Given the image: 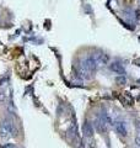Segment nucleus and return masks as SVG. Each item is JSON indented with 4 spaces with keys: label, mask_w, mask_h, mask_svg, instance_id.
I'll list each match as a JSON object with an SVG mask.
<instances>
[{
    "label": "nucleus",
    "mask_w": 140,
    "mask_h": 148,
    "mask_svg": "<svg viewBox=\"0 0 140 148\" xmlns=\"http://www.w3.org/2000/svg\"><path fill=\"white\" fill-rule=\"evenodd\" d=\"M93 56H95L96 62H97V64H99V67L106 66V64H108V62H109V57L106 53H99V54H93Z\"/></svg>",
    "instance_id": "423d86ee"
},
{
    "label": "nucleus",
    "mask_w": 140,
    "mask_h": 148,
    "mask_svg": "<svg viewBox=\"0 0 140 148\" xmlns=\"http://www.w3.org/2000/svg\"><path fill=\"white\" fill-rule=\"evenodd\" d=\"M112 127L114 128V131L117 132V135H119L120 137H127L129 133V127H128V122L125 121L122 117H114L113 119V123Z\"/></svg>",
    "instance_id": "7ed1b4c3"
},
{
    "label": "nucleus",
    "mask_w": 140,
    "mask_h": 148,
    "mask_svg": "<svg viewBox=\"0 0 140 148\" xmlns=\"http://www.w3.org/2000/svg\"><path fill=\"white\" fill-rule=\"evenodd\" d=\"M135 146L140 148V120L135 121Z\"/></svg>",
    "instance_id": "0eeeda50"
},
{
    "label": "nucleus",
    "mask_w": 140,
    "mask_h": 148,
    "mask_svg": "<svg viewBox=\"0 0 140 148\" xmlns=\"http://www.w3.org/2000/svg\"><path fill=\"white\" fill-rule=\"evenodd\" d=\"M109 71L113 72L114 74H118V75H125V68L123 67L122 63L119 62H112L108 64Z\"/></svg>",
    "instance_id": "20e7f679"
},
{
    "label": "nucleus",
    "mask_w": 140,
    "mask_h": 148,
    "mask_svg": "<svg viewBox=\"0 0 140 148\" xmlns=\"http://www.w3.org/2000/svg\"><path fill=\"white\" fill-rule=\"evenodd\" d=\"M16 125L12 120H4L0 125V137L3 140H10V138L16 136Z\"/></svg>",
    "instance_id": "f257e3e1"
},
{
    "label": "nucleus",
    "mask_w": 140,
    "mask_h": 148,
    "mask_svg": "<svg viewBox=\"0 0 140 148\" xmlns=\"http://www.w3.org/2000/svg\"><path fill=\"white\" fill-rule=\"evenodd\" d=\"M82 133L85 140H90V138H93V125L90 123L88 121H86L82 125Z\"/></svg>",
    "instance_id": "39448f33"
},
{
    "label": "nucleus",
    "mask_w": 140,
    "mask_h": 148,
    "mask_svg": "<svg viewBox=\"0 0 140 148\" xmlns=\"http://www.w3.org/2000/svg\"><path fill=\"white\" fill-rule=\"evenodd\" d=\"M1 148H21V147L15 145V143H4L1 146Z\"/></svg>",
    "instance_id": "6e6552de"
},
{
    "label": "nucleus",
    "mask_w": 140,
    "mask_h": 148,
    "mask_svg": "<svg viewBox=\"0 0 140 148\" xmlns=\"http://www.w3.org/2000/svg\"><path fill=\"white\" fill-rule=\"evenodd\" d=\"M79 67H80L85 73H87L88 75L92 77V74L97 71V68H99V64L96 62L95 56H88V57L82 59Z\"/></svg>",
    "instance_id": "f03ea898"
},
{
    "label": "nucleus",
    "mask_w": 140,
    "mask_h": 148,
    "mask_svg": "<svg viewBox=\"0 0 140 148\" xmlns=\"http://www.w3.org/2000/svg\"><path fill=\"white\" fill-rule=\"evenodd\" d=\"M139 67H140V64H139Z\"/></svg>",
    "instance_id": "1a4fd4ad"
}]
</instances>
